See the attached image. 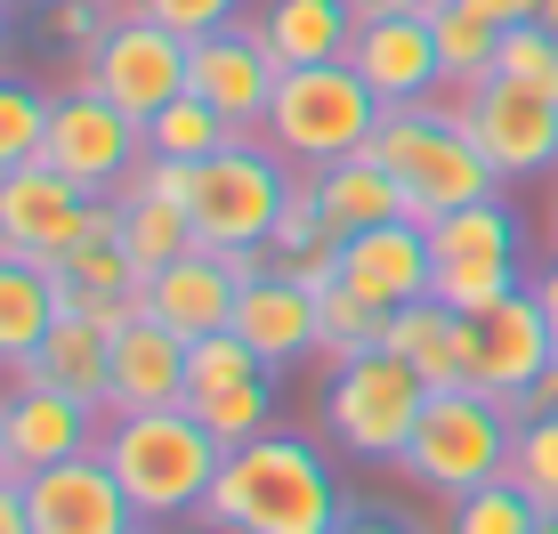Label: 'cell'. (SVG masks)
Segmentation results:
<instances>
[{
  "instance_id": "836d02e7",
  "label": "cell",
  "mask_w": 558,
  "mask_h": 534,
  "mask_svg": "<svg viewBox=\"0 0 558 534\" xmlns=\"http://www.w3.org/2000/svg\"><path fill=\"white\" fill-rule=\"evenodd\" d=\"M518 259H437V276H429V292L446 300V308H461V316H486L494 300H510L518 292Z\"/></svg>"
},
{
  "instance_id": "ac0fdd59",
  "label": "cell",
  "mask_w": 558,
  "mask_h": 534,
  "mask_svg": "<svg viewBox=\"0 0 558 534\" xmlns=\"http://www.w3.org/2000/svg\"><path fill=\"white\" fill-rule=\"evenodd\" d=\"M235 292H243V276L219 252H186V259L138 276L130 300H138V316H162L179 340H203V332H227V324H235Z\"/></svg>"
},
{
  "instance_id": "6da1fadb",
  "label": "cell",
  "mask_w": 558,
  "mask_h": 534,
  "mask_svg": "<svg viewBox=\"0 0 558 534\" xmlns=\"http://www.w3.org/2000/svg\"><path fill=\"white\" fill-rule=\"evenodd\" d=\"M340 510L349 502L332 486V462L307 437L267 429V437H252V446H235L219 462L203 526H219V534H332Z\"/></svg>"
},
{
  "instance_id": "60d3db41",
  "label": "cell",
  "mask_w": 558,
  "mask_h": 534,
  "mask_svg": "<svg viewBox=\"0 0 558 534\" xmlns=\"http://www.w3.org/2000/svg\"><path fill=\"white\" fill-rule=\"evenodd\" d=\"M0 534H33V510H25V478L0 470Z\"/></svg>"
},
{
  "instance_id": "52a82bcc",
  "label": "cell",
  "mask_w": 558,
  "mask_h": 534,
  "mask_svg": "<svg viewBox=\"0 0 558 534\" xmlns=\"http://www.w3.org/2000/svg\"><path fill=\"white\" fill-rule=\"evenodd\" d=\"M292 195V162L267 138H227L219 155L195 162V195H186V219H195L203 252H259L276 235V211Z\"/></svg>"
},
{
  "instance_id": "30bf717a",
  "label": "cell",
  "mask_w": 558,
  "mask_h": 534,
  "mask_svg": "<svg viewBox=\"0 0 558 534\" xmlns=\"http://www.w3.org/2000/svg\"><path fill=\"white\" fill-rule=\"evenodd\" d=\"M82 82L113 98L130 122H154L170 98H186V33L154 25V16H122L98 49L82 57Z\"/></svg>"
},
{
  "instance_id": "816d5d0a",
  "label": "cell",
  "mask_w": 558,
  "mask_h": 534,
  "mask_svg": "<svg viewBox=\"0 0 558 534\" xmlns=\"http://www.w3.org/2000/svg\"><path fill=\"white\" fill-rule=\"evenodd\" d=\"M138 534H154V526H138Z\"/></svg>"
},
{
  "instance_id": "d6a6232c",
  "label": "cell",
  "mask_w": 558,
  "mask_h": 534,
  "mask_svg": "<svg viewBox=\"0 0 558 534\" xmlns=\"http://www.w3.org/2000/svg\"><path fill=\"white\" fill-rule=\"evenodd\" d=\"M49 106L33 82H16V73H0V170H25V162H41V146H49Z\"/></svg>"
},
{
  "instance_id": "9c48e42d",
  "label": "cell",
  "mask_w": 558,
  "mask_h": 534,
  "mask_svg": "<svg viewBox=\"0 0 558 534\" xmlns=\"http://www.w3.org/2000/svg\"><path fill=\"white\" fill-rule=\"evenodd\" d=\"M49 170H65L82 195H122L130 170L146 162V122H130L113 98H98V89H73V98L49 106V146H41Z\"/></svg>"
},
{
  "instance_id": "7bdbcfd3",
  "label": "cell",
  "mask_w": 558,
  "mask_h": 534,
  "mask_svg": "<svg viewBox=\"0 0 558 534\" xmlns=\"http://www.w3.org/2000/svg\"><path fill=\"white\" fill-rule=\"evenodd\" d=\"M332 534H413L405 519H389V510H340Z\"/></svg>"
},
{
  "instance_id": "f546056e",
  "label": "cell",
  "mask_w": 558,
  "mask_h": 534,
  "mask_svg": "<svg viewBox=\"0 0 558 534\" xmlns=\"http://www.w3.org/2000/svg\"><path fill=\"white\" fill-rule=\"evenodd\" d=\"M186 413L219 437L227 453L235 446H252V437H267L276 429V389L267 380H235V389H203V397H186Z\"/></svg>"
},
{
  "instance_id": "681fc988",
  "label": "cell",
  "mask_w": 558,
  "mask_h": 534,
  "mask_svg": "<svg viewBox=\"0 0 558 534\" xmlns=\"http://www.w3.org/2000/svg\"><path fill=\"white\" fill-rule=\"evenodd\" d=\"M0 49H9V16H0Z\"/></svg>"
},
{
  "instance_id": "7a4b0ae2",
  "label": "cell",
  "mask_w": 558,
  "mask_h": 534,
  "mask_svg": "<svg viewBox=\"0 0 558 534\" xmlns=\"http://www.w3.org/2000/svg\"><path fill=\"white\" fill-rule=\"evenodd\" d=\"M98 453L113 462L122 494L138 502L146 526H179V519H203L210 502V478H219L227 446L210 437L186 405H146V413H113L98 429Z\"/></svg>"
},
{
  "instance_id": "d6986e66",
  "label": "cell",
  "mask_w": 558,
  "mask_h": 534,
  "mask_svg": "<svg viewBox=\"0 0 558 534\" xmlns=\"http://www.w3.org/2000/svg\"><path fill=\"white\" fill-rule=\"evenodd\" d=\"M235 332L259 349L267 373H283V365H300V356L324 349V292H307L283 267H267V276H252L235 292Z\"/></svg>"
},
{
  "instance_id": "8fae6325",
  "label": "cell",
  "mask_w": 558,
  "mask_h": 534,
  "mask_svg": "<svg viewBox=\"0 0 558 534\" xmlns=\"http://www.w3.org/2000/svg\"><path fill=\"white\" fill-rule=\"evenodd\" d=\"M550 356H558L550 316H543V300H534L526 283H518L510 300H494L486 316H470V389L502 397L510 413L534 397V380H543Z\"/></svg>"
},
{
  "instance_id": "f6af8a7d",
  "label": "cell",
  "mask_w": 558,
  "mask_h": 534,
  "mask_svg": "<svg viewBox=\"0 0 558 534\" xmlns=\"http://www.w3.org/2000/svg\"><path fill=\"white\" fill-rule=\"evenodd\" d=\"M437 0H356V16H429Z\"/></svg>"
},
{
  "instance_id": "f1b7e54d",
  "label": "cell",
  "mask_w": 558,
  "mask_h": 534,
  "mask_svg": "<svg viewBox=\"0 0 558 534\" xmlns=\"http://www.w3.org/2000/svg\"><path fill=\"white\" fill-rule=\"evenodd\" d=\"M227 138H243V130L227 122L219 106H203L195 89H186V98H170V106L146 122V155H162V162H203V155H219Z\"/></svg>"
},
{
  "instance_id": "f907efd6",
  "label": "cell",
  "mask_w": 558,
  "mask_h": 534,
  "mask_svg": "<svg viewBox=\"0 0 558 534\" xmlns=\"http://www.w3.org/2000/svg\"><path fill=\"white\" fill-rule=\"evenodd\" d=\"M550 235H558V203H550Z\"/></svg>"
},
{
  "instance_id": "ab89813d",
  "label": "cell",
  "mask_w": 558,
  "mask_h": 534,
  "mask_svg": "<svg viewBox=\"0 0 558 534\" xmlns=\"http://www.w3.org/2000/svg\"><path fill=\"white\" fill-rule=\"evenodd\" d=\"M138 16H154V25H170V33H186V41H203V33L235 25L243 0H138Z\"/></svg>"
},
{
  "instance_id": "ffe728a7",
  "label": "cell",
  "mask_w": 558,
  "mask_h": 534,
  "mask_svg": "<svg viewBox=\"0 0 558 534\" xmlns=\"http://www.w3.org/2000/svg\"><path fill=\"white\" fill-rule=\"evenodd\" d=\"M106 349H113V413L186 405V340L162 316H130Z\"/></svg>"
},
{
  "instance_id": "277c9868",
  "label": "cell",
  "mask_w": 558,
  "mask_h": 534,
  "mask_svg": "<svg viewBox=\"0 0 558 534\" xmlns=\"http://www.w3.org/2000/svg\"><path fill=\"white\" fill-rule=\"evenodd\" d=\"M510 429H518V413L502 397L470 389V380H461V389H429V405H421L413 446L397 453V470H405L421 494L461 502V494L510 478Z\"/></svg>"
},
{
  "instance_id": "8d00e7d4",
  "label": "cell",
  "mask_w": 558,
  "mask_h": 534,
  "mask_svg": "<svg viewBox=\"0 0 558 534\" xmlns=\"http://www.w3.org/2000/svg\"><path fill=\"white\" fill-rule=\"evenodd\" d=\"M534 526H543V510L526 502L518 478H494V486H477V494L453 502V534H534Z\"/></svg>"
},
{
  "instance_id": "cb8c5ba5",
  "label": "cell",
  "mask_w": 558,
  "mask_h": 534,
  "mask_svg": "<svg viewBox=\"0 0 558 534\" xmlns=\"http://www.w3.org/2000/svg\"><path fill=\"white\" fill-rule=\"evenodd\" d=\"M252 33L267 41L283 73L292 65H332V57H349L356 41V0H267L252 16Z\"/></svg>"
},
{
  "instance_id": "8992f818",
  "label": "cell",
  "mask_w": 558,
  "mask_h": 534,
  "mask_svg": "<svg viewBox=\"0 0 558 534\" xmlns=\"http://www.w3.org/2000/svg\"><path fill=\"white\" fill-rule=\"evenodd\" d=\"M429 405V380H421L397 349H364L349 365H332L324 380V437L356 462H397L413 446V422Z\"/></svg>"
},
{
  "instance_id": "4fadbf2b",
  "label": "cell",
  "mask_w": 558,
  "mask_h": 534,
  "mask_svg": "<svg viewBox=\"0 0 558 534\" xmlns=\"http://www.w3.org/2000/svg\"><path fill=\"white\" fill-rule=\"evenodd\" d=\"M25 510H33V534H138L146 526L98 446L33 470L25 478Z\"/></svg>"
},
{
  "instance_id": "e0dca14e",
  "label": "cell",
  "mask_w": 558,
  "mask_h": 534,
  "mask_svg": "<svg viewBox=\"0 0 558 534\" xmlns=\"http://www.w3.org/2000/svg\"><path fill=\"white\" fill-rule=\"evenodd\" d=\"M349 65L373 82L380 106H421L429 89H446V65H437L429 16H356Z\"/></svg>"
},
{
  "instance_id": "9a60e30c",
  "label": "cell",
  "mask_w": 558,
  "mask_h": 534,
  "mask_svg": "<svg viewBox=\"0 0 558 534\" xmlns=\"http://www.w3.org/2000/svg\"><path fill=\"white\" fill-rule=\"evenodd\" d=\"M437 252H429V227L421 219H389V227H356L340 235V276L349 292H364L373 308H405V300H429Z\"/></svg>"
},
{
  "instance_id": "4dcf8cb0",
  "label": "cell",
  "mask_w": 558,
  "mask_h": 534,
  "mask_svg": "<svg viewBox=\"0 0 558 534\" xmlns=\"http://www.w3.org/2000/svg\"><path fill=\"white\" fill-rule=\"evenodd\" d=\"M510 478L526 486V502L543 510V519H558V413H518L510 429Z\"/></svg>"
},
{
  "instance_id": "bcb514c9",
  "label": "cell",
  "mask_w": 558,
  "mask_h": 534,
  "mask_svg": "<svg viewBox=\"0 0 558 534\" xmlns=\"http://www.w3.org/2000/svg\"><path fill=\"white\" fill-rule=\"evenodd\" d=\"M526 405H534V413H558V356L543 365V380H534V397H526ZM526 405H518V413H526Z\"/></svg>"
},
{
  "instance_id": "5b68a950",
  "label": "cell",
  "mask_w": 558,
  "mask_h": 534,
  "mask_svg": "<svg viewBox=\"0 0 558 534\" xmlns=\"http://www.w3.org/2000/svg\"><path fill=\"white\" fill-rule=\"evenodd\" d=\"M373 155L405 179L413 219H437V211L502 195V170L470 146V130H461L453 113H429V106H389L380 130H373Z\"/></svg>"
},
{
  "instance_id": "83f0119b",
  "label": "cell",
  "mask_w": 558,
  "mask_h": 534,
  "mask_svg": "<svg viewBox=\"0 0 558 534\" xmlns=\"http://www.w3.org/2000/svg\"><path fill=\"white\" fill-rule=\"evenodd\" d=\"M429 33H437V65H446V89H477V82H494V49H502V25H486V16L461 9V0H437V9H429Z\"/></svg>"
},
{
  "instance_id": "d590c367",
  "label": "cell",
  "mask_w": 558,
  "mask_h": 534,
  "mask_svg": "<svg viewBox=\"0 0 558 534\" xmlns=\"http://www.w3.org/2000/svg\"><path fill=\"white\" fill-rule=\"evenodd\" d=\"M380 332H389V308H373V300L349 292V283H324V356H332V365L380 349Z\"/></svg>"
},
{
  "instance_id": "484cf974",
  "label": "cell",
  "mask_w": 558,
  "mask_h": 534,
  "mask_svg": "<svg viewBox=\"0 0 558 534\" xmlns=\"http://www.w3.org/2000/svg\"><path fill=\"white\" fill-rule=\"evenodd\" d=\"M429 227V252L437 259H518V211L502 195H486V203H461V211H437V219H421Z\"/></svg>"
},
{
  "instance_id": "c3c4849f",
  "label": "cell",
  "mask_w": 558,
  "mask_h": 534,
  "mask_svg": "<svg viewBox=\"0 0 558 534\" xmlns=\"http://www.w3.org/2000/svg\"><path fill=\"white\" fill-rule=\"evenodd\" d=\"M0 470H9V429H0Z\"/></svg>"
},
{
  "instance_id": "e575fe53",
  "label": "cell",
  "mask_w": 558,
  "mask_h": 534,
  "mask_svg": "<svg viewBox=\"0 0 558 534\" xmlns=\"http://www.w3.org/2000/svg\"><path fill=\"white\" fill-rule=\"evenodd\" d=\"M235 380H267L259 349L235 332V324H227V332L186 340V397H203V389H235Z\"/></svg>"
},
{
  "instance_id": "7dc6e473",
  "label": "cell",
  "mask_w": 558,
  "mask_h": 534,
  "mask_svg": "<svg viewBox=\"0 0 558 534\" xmlns=\"http://www.w3.org/2000/svg\"><path fill=\"white\" fill-rule=\"evenodd\" d=\"M534 25H550V33H558V0H543V16H534Z\"/></svg>"
},
{
  "instance_id": "b9f144b4",
  "label": "cell",
  "mask_w": 558,
  "mask_h": 534,
  "mask_svg": "<svg viewBox=\"0 0 558 534\" xmlns=\"http://www.w3.org/2000/svg\"><path fill=\"white\" fill-rule=\"evenodd\" d=\"M461 9H477V16H486V25H534V16H543V0H461Z\"/></svg>"
},
{
  "instance_id": "4316f807",
  "label": "cell",
  "mask_w": 558,
  "mask_h": 534,
  "mask_svg": "<svg viewBox=\"0 0 558 534\" xmlns=\"http://www.w3.org/2000/svg\"><path fill=\"white\" fill-rule=\"evenodd\" d=\"M122 252L138 259V276H154V267L203 252L195 219H186V203H162V195H122Z\"/></svg>"
},
{
  "instance_id": "74e56055",
  "label": "cell",
  "mask_w": 558,
  "mask_h": 534,
  "mask_svg": "<svg viewBox=\"0 0 558 534\" xmlns=\"http://www.w3.org/2000/svg\"><path fill=\"white\" fill-rule=\"evenodd\" d=\"M494 73L558 89V33H550V25H510V33H502V49H494Z\"/></svg>"
},
{
  "instance_id": "44dd1931",
  "label": "cell",
  "mask_w": 558,
  "mask_h": 534,
  "mask_svg": "<svg viewBox=\"0 0 558 534\" xmlns=\"http://www.w3.org/2000/svg\"><path fill=\"white\" fill-rule=\"evenodd\" d=\"M106 324H89L82 308H65L49 324V340L25 356L16 373H33V380H49V389H65V397H82L89 413H113V349H106Z\"/></svg>"
},
{
  "instance_id": "d4e9b609",
  "label": "cell",
  "mask_w": 558,
  "mask_h": 534,
  "mask_svg": "<svg viewBox=\"0 0 558 534\" xmlns=\"http://www.w3.org/2000/svg\"><path fill=\"white\" fill-rule=\"evenodd\" d=\"M73 300H65V276L41 259H16V252H0V365H25L33 349L49 340V324L65 316Z\"/></svg>"
},
{
  "instance_id": "7c38bea8",
  "label": "cell",
  "mask_w": 558,
  "mask_h": 534,
  "mask_svg": "<svg viewBox=\"0 0 558 534\" xmlns=\"http://www.w3.org/2000/svg\"><path fill=\"white\" fill-rule=\"evenodd\" d=\"M89 203L65 170L49 162H25V170H0V252L16 259H41L57 267L73 243H89Z\"/></svg>"
},
{
  "instance_id": "7402d4cb",
  "label": "cell",
  "mask_w": 558,
  "mask_h": 534,
  "mask_svg": "<svg viewBox=\"0 0 558 534\" xmlns=\"http://www.w3.org/2000/svg\"><path fill=\"white\" fill-rule=\"evenodd\" d=\"M307 186H316L324 219H332V235H356V227H389V219H413L405 203V179H397L389 162L364 146V155H340L324 170H307Z\"/></svg>"
},
{
  "instance_id": "5bb4252c",
  "label": "cell",
  "mask_w": 558,
  "mask_h": 534,
  "mask_svg": "<svg viewBox=\"0 0 558 534\" xmlns=\"http://www.w3.org/2000/svg\"><path fill=\"white\" fill-rule=\"evenodd\" d=\"M276 73H283V65L267 57V41L252 33V16H235V25L186 41V89H195L203 106H219L243 138H259L267 98H276Z\"/></svg>"
},
{
  "instance_id": "f35d334b",
  "label": "cell",
  "mask_w": 558,
  "mask_h": 534,
  "mask_svg": "<svg viewBox=\"0 0 558 534\" xmlns=\"http://www.w3.org/2000/svg\"><path fill=\"white\" fill-rule=\"evenodd\" d=\"M41 25H49V41H65L73 57H89L122 16H113V0H41Z\"/></svg>"
},
{
  "instance_id": "2e32d148",
  "label": "cell",
  "mask_w": 558,
  "mask_h": 534,
  "mask_svg": "<svg viewBox=\"0 0 558 534\" xmlns=\"http://www.w3.org/2000/svg\"><path fill=\"white\" fill-rule=\"evenodd\" d=\"M0 429H9V470H16V478H33V470L98 446V422H89L82 397L49 389V380H33V373L9 380V397H0Z\"/></svg>"
},
{
  "instance_id": "ee69618b",
  "label": "cell",
  "mask_w": 558,
  "mask_h": 534,
  "mask_svg": "<svg viewBox=\"0 0 558 534\" xmlns=\"http://www.w3.org/2000/svg\"><path fill=\"white\" fill-rule=\"evenodd\" d=\"M526 292L543 300V316H550V340H558V259H543V276H534Z\"/></svg>"
},
{
  "instance_id": "3957f363",
  "label": "cell",
  "mask_w": 558,
  "mask_h": 534,
  "mask_svg": "<svg viewBox=\"0 0 558 534\" xmlns=\"http://www.w3.org/2000/svg\"><path fill=\"white\" fill-rule=\"evenodd\" d=\"M380 113H389V106L373 98V82H364L349 57H332V65L276 73V98H267L259 138L276 146L292 170H324V162H340V155H364L373 130H380Z\"/></svg>"
},
{
  "instance_id": "603a6c76",
  "label": "cell",
  "mask_w": 558,
  "mask_h": 534,
  "mask_svg": "<svg viewBox=\"0 0 558 534\" xmlns=\"http://www.w3.org/2000/svg\"><path fill=\"white\" fill-rule=\"evenodd\" d=\"M380 349H397L429 389H461V380H470V316L446 308L437 292L429 300H405V308H389Z\"/></svg>"
},
{
  "instance_id": "ba28073f",
  "label": "cell",
  "mask_w": 558,
  "mask_h": 534,
  "mask_svg": "<svg viewBox=\"0 0 558 534\" xmlns=\"http://www.w3.org/2000/svg\"><path fill=\"white\" fill-rule=\"evenodd\" d=\"M453 122L470 130V146L502 170V179H534V170L558 162V89H543V82L494 73V82L461 89Z\"/></svg>"
},
{
  "instance_id": "1f68e13d",
  "label": "cell",
  "mask_w": 558,
  "mask_h": 534,
  "mask_svg": "<svg viewBox=\"0 0 558 534\" xmlns=\"http://www.w3.org/2000/svg\"><path fill=\"white\" fill-rule=\"evenodd\" d=\"M57 276H65V300H130L138 292V259L122 252V235L73 243V252L57 259Z\"/></svg>"
}]
</instances>
